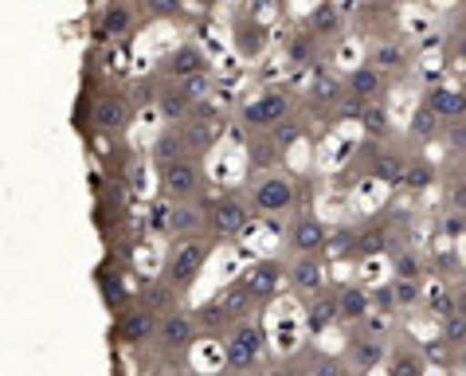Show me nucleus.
<instances>
[{
	"mask_svg": "<svg viewBox=\"0 0 466 376\" xmlns=\"http://www.w3.org/2000/svg\"><path fill=\"white\" fill-rule=\"evenodd\" d=\"M208 255H212V248L200 236L180 239L169 251V259H165V282H169L173 290H188L192 282H197V275L204 270V263H208Z\"/></svg>",
	"mask_w": 466,
	"mask_h": 376,
	"instance_id": "1",
	"label": "nucleus"
},
{
	"mask_svg": "<svg viewBox=\"0 0 466 376\" xmlns=\"http://www.w3.org/2000/svg\"><path fill=\"white\" fill-rule=\"evenodd\" d=\"M263 345H267L263 326H255V321L239 318V321H231V326H228V337H224V361H228L231 369H251L255 361L263 357Z\"/></svg>",
	"mask_w": 466,
	"mask_h": 376,
	"instance_id": "2",
	"label": "nucleus"
},
{
	"mask_svg": "<svg viewBox=\"0 0 466 376\" xmlns=\"http://www.w3.org/2000/svg\"><path fill=\"white\" fill-rule=\"evenodd\" d=\"M157 177H161V197H165V200H173V204L197 200V197H200V188H204L200 168H197V161H188V158L157 165Z\"/></svg>",
	"mask_w": 466,
	"mask_h": 376,
	"instance_id": "3",
	"label": "nucleus"
},
{
	"mask_svg": "<svg viewBox=\"0 0 466 376\" xmlns=\"http://www.w3.org/2000/svg\"><path fill=\"white\" fill-rule=\"evenodd\" d=\"M251 208H255V204L239 200V197H216V200H208V231H212V236H219V239L239 236V231H248V224H251Z\"/></svg>",
	"mask_w": 466,
	"mask_h": 376,
	"instance_id": "4",
	"label": "nucleus"
},
{
	"mask_svg": "<svg viewBox=\"0 0 466 376\" xmlns=\"http://www.w3.org/2000/svg\"><path fill=\"white\" fill-rule=\"evenodd\" d=\"M294 185L282 173H263L251 185V204H255V212H263V216H279V212H287L290 204H294Z\"/></svg>",
	"mask_w": 466,
	"mask_h": 376,
	"instance_id": "5",
	"label": "nucleus"
},
{
	"mask_svg": "<svg viewBox=\"0 0 466 376\" xmlns=\"http://www.w3.org/2000/svg\"><path fill=\"white\" fill-rule=\"evenodd\" d=\"M287 118H290V95L287 90H263L255 102L243 107V122H248L251 129H275Z\"/></svg>",
	"mask_w": 466,
	"mask_h": 376,
	"instance_id": "6",
	"label": "nucleus"
},
{
	"mask_svg": "<svg viewBox=\"0 0 466 376\" xmlns=\"http://www.w3.org/2000/svg\"><path fill=\"white\" fill-rule=\"evenodd\" d=\"M197 314H185V310H173V314H161V330H157V345L165 353H188L192 341H197Z\"/></svg>",
	"mask_w": 466,
	"mask_h": 376,
	"instance_id": "7",
	"label": "nucleus"
},
{
	"mask_svg": "<svg viewBox=\"0 0 466 376\" xmlns=\"http://www.w3.org/2000/svg\"><path fill=\"white\" fill-rule=\"evenodd\" d=\"M326 239H329V231L314 212H302L298 219H290V228H287V243L294 255H321L326 251Z\"/></svg>",
	"mask_w": 466,
	"mask_h": 376,
	"instance_id": "8",
	"label": "nucleus"
},
{
	"mask_svg": "<svg viewBox=\"0 0 466 376\" xmlns=\"http://www.w3.org/2000/svg\"><path fill=\"white\" fill-rule=\"evenodd\" d=\"M129 98L118 95V90H106L98 102H95V114H90V122H95L102 134H122V129L129 126Z\"/></svg>",
	"mask_w": 466,
	"mask_h": 376,
	"instance_id": "9",
	"label": "nucleus"
},
{
	"mask_svg": "<svg viewBox=\"0 0 466 376\" xmlns=\"http://www.w3.org/2000/svg\"><path fill=\"white\" fill-rule=\"evenodd\" d=\"M157 330H161V314L153 306H141V310H129V314L118 321V337L126 345H146V341H157Z\"/></svg>",
	"mask_w": 466,
	"mask_h": 376,
	"instance_id": "10",
	"label": "nucleus"
},
{
	"mask_svg": "<svg viewBox=\"0 0 466 376\" xmlns=\"http://www.w3.org/2000/svg\"><path fill=\"white\" fill-rule=\"evenodd\" d=\"M161 71L169 75V79H188V75L208 71V56H204L197 44H180L177 51H169V56L161 59Z\"/></svg>",
	"mask_w": 466,
	"mask_h": 376,
	"instance_id": "11",
	"label": "nucleus"
},
{
	"mask_svg": "<svg viewBox=\"0 0 466 376\" xmlns=\"http://www.w3.org/2000/svg\"><path fill=\"white\" fill-rule=\"evenodd\" d=\"M208 228V208H197V204H173L169 212V236L177 239H197L200 231Z\"/></svg>",
	"mask_w": 466,
	"mask_h": 376,
	"instance_id": "12",
	"label": "nucleus"
},
{
	"mask_svg": "<svg viewBox=\"0 0 466 376\" xmlns=\"http://www.w3.org/2000/svg\"><path fill=\"white\" fill-rule=\"evenodd\" d=\"M349 95L360 98V102H372V98H380V90H384V71L377 67V63H360V67L349 71Z\"/></svg>",
	"mask_w": 466,
	"mask_h": 376,
	"instance_id": "13",
	"label": "nucleus"
},
{
	"mask_svg": "<svg viewBox=\"0 0 466 376\" xmlns=\"http://www.w3.org/2000/svg\"><path fill=\"white\" fill-rule=\"evenodd\" d=\"M427 107H431L439 118H451V122L466 118V86H435V90H427Z\"/></svg>",
	"mask_w": 466,
	"mask_h": 376,
	"instance_id": "14",
	"label": "nucleus"
},
{
	"mask_svg": "<svg viewBox=\"0 0 466 376\" xmlns=\"http://www.w3.org/2000/svg\"><path fill=\"white\" fill-rule=\"evenodd\" d=\"M321 282H326V270H321L318 255H298L294 270H290V287L298 294H321Z\"/></svg>",
	"mask_w": 466,
	"mask_h": 376,
	"instance_id": "15",
	"label": "nucleus"
},
{
	"mask_svg": "<svg viewBox=\"0 0 466 376\" xmlns=\"http://www.w3.org/2000/svg\"><path fill=\"white\" fill-rule=\"evenodd\" d=\"M243 279H248V287H251V294L258 298V302H270V298L279 294V287H282V267L270 263V259H263V263H255Z\"/></svg>",
	"mask_w": 466,
	"mask_h": 376,
	"instance_id": "16",
	"label": "nucleus"
},
{
	"mask_svg": "<svg viewBox=\"0 0 466 376\" xmlns=\"http://www.w3.org/2000/svg\"><path fill=\"white\" fill-rule=\"evenodd\" d=\"M338 310H341V321H365L369 310H372V294L357 282H345L338 287Z\"/></svg>",
	"mask_w": 466,
	"mask_h": 376,
	"instance_id": "17",
	"label": "nucleus"
},
{
	"mask_svg": "<svg viewBox=\"0 0 466 376\" xmlns=\"http://www.w3.org/2000/svg\"><path fill=\"white\" fill-rule=\"evenodd\" d=\"M345 353H349V365L357 372H369V369H377L380 361H388V349L377 341V337H353Z\"/></svg>",
	"mask_w": 466,
	"mask_h": 376,
	"instance_id": "18",
	"label": "nucleus"
},
{
	"mask_svg": "<svg viewBox=\"0 0 466 376\" xmlns=\"http://www.w3.org/2000/svg\"><path fill=\"white\" fill-rule=\"evenodd\" d=\"M333 321H341V310H338V294H318L306 310V326L309 333H326Z\"/></svg>",
	"mask_w": 466,
	"mask_h": 376,
	"instance_id": "19",
	"label": "nucleus"
},
{
	"mask_svg": "<svg viewBox=\"0 0 466 376\" xmlns=\"http://www.w3.org/2000/svg\"><path fill=\"white\" fill-rule=\"evenodd\" d=\"M408 165H411V158H400V153H380V158L369 161V173L396 188V185H404V180H408Z\"/></svg>",
	"mask_w": 466,
	"mask_h": 376,
	"instance_id": "20",
	"label": "nucleus"
},
{
	"mask_svg": "<svg viewBox=\"0 0 466 376\" xmlns=\"http://www.w3.org/2000/svg\"><path fill=\"white\" fill-rule=\"evenodd\" d=\"M129 24H134V8H129L126 0H110L98 16V36H106V40L110 36H126Z\"/></svg>",
	"mask_w": 466,
	"mask_h": 376,
	"instance_id": "21",
	"label": "nucleus"
},
{
	"mask_svg": "<svg viewBox=\"0 0 466 376\" xmlns=\"http://www.w3.org/2000/svg\"><path fill=\"white\" fill-rule=\"evenodd\" d=\"M309 98H314L318 107H345V98H349V86H345L341 79H333L329 71H318L314 86H309Z\"/></svg>",
	"mask_w": 466,
	"mask_h": 376,
	"instance_id": "22",
	"label": "nucleus"
},
{
	"mask_svg": "<svg viewBox=\"0 0 466 376\" xmlns=\"http://www.w3.org/2000/svg\"><path fill=\"white\" fill-rule=\"evenodd\" d=\"M219 302H224V310L231 314V321H239V314H248V306H255L258 298L251 294L248 279H236V282H228V287H224V294H219Z\"/></svg>",
	"mask_w": 466,
	"mask_h": 376,
	"instance_id": "23",
	"label": "nucleus"
},
{
	"mask_svg": "<svg viewBox=\"0 0 466 376\" xmlns=\"http://www.w3.org/2000/svg\"><path fill=\"white\" fill-rule=\"evenodd\" d=\"M309 32L321 36V40H326V36H338L341 32V8L333 5V0H321L314 8V16H309Z\"/></svg>",
	"mask_w": 466,
	"mask_h": 376,
	"instance_id": "24",
	"label": "nucleus"
},
{
	"mask_svg": "<svg viewBox=\"0 0 466 376\" xmlns=\"http://www.w3.org/2000/svg\"><path fill=\"white\" fill-rule=\"evenodd\" d=\"M357 118H360V126H365V134H369V137H388V110L380 107L377 98L365 102Z\"/></svg>",
	"mask_w": 466,
	"mask_h": 376,
	"instance_id": "25",
	"label": "nucleus"
},
{
	"mask_svg": "<svg viewBox=\"0 0 466 376\" xmlns=\"http://www.w3.org/2000/svg\"><path fill=\"white\" fill-rule=\"evenodd\" d=\"M388 376H423V357L411 349H396L388 353Z\"/></svg>",
	"mask_w": 466,
	"mask_h": 376,
	"instance_id": "26",
	"label": "nucleus"
},
{
	"mask_svg": "<svg viewBox=\"0 0 466 376\" xmlns=\"http://www.w3.org/2000/svg\"><path fill=\"white\" fill-rule=\"evenodd\" d=\"M157 107H161L165 118H188V114H192V102H188V95H185L180 86L161 90V95H157Z\"/></svg>",
	"mask_w": 466,
	"mask_h": 376,
	"instance_id": "27",
	"label": "nucleus"
},
{
	"mask_svg": "<svg viewBox=\"0 0 466 376\" xmlns=\"http://www.w3.org/2000/svg\"><path fill=\"white\" fill-rule=\"evenodd\" d=\"M321 255H326V259H349V255H357V231L353 228H338L326 239V251H321Z\"/></svg>",
	"mask_w": 466,
	"mask_h": 376,
	"instance_id": "28",
	"label": "nucleus"
},
{
	"mask_svg": "<svg viewBox=\"0 0 466 376\" xmlns=\"http://www.w3.org/2000/svg\"><path fill=\"white\" fill-rule=\"evenodd\" d=\"M439 122H443V118H439V114L431 110V107H427V102H423V107L416 110V114H411V137H420V141H431L435 134H439Z\"/></svg>",
	"mask_w": 466,
	"mask_h": 376,
	"instance_id": "29",
	"label": "nucleus"
},
{
	"mask_svg": "<svg viewBox=\"0 0 466 376\" xmlns=\"http://www.w3.org/2000/svg\"><path fill=\"white\" fill-rule=\"evenodd\" d=\"M185 137H177L173 129H165V134L157 137V146H153V158H157V165H165V161H180L185 158Z\"/></svg>",
	"mask_w": 466,
	"mask_h": 376,
	"instance_id": "30",
	"label": "nucleus"
},
{
	"mask_svg": "<svg viewBox=\"0 0 466 376\" xmlns=\"http://www.w3.org/2000/svg\"><path fill=\"white\" fill-rule=\"evenodd\" d=\"M197 326L200 330H224V326H231V314L224 310V302H204L200 310H197Z\"/></svg>",
	"mask_w": 466,
	"mask_h": 376,
	"instance_id": "31",
	"label": "nucleus"
},
{
	"mask_svg": "<svg viewBox=\"0 0 466 376\" xmlns=\"http://www.w3.org/2000/svg\"><path fill=\"white\" fill-rule=\"evenodd\" d=\"M177 86L188 95V102L197 107V102H208L212 95V75L208 71H200V75H188V79H177Z\"/></svg>",
	"mask_w": 466,
	"mask_h": 376,
	"instance_id": "32",
	"label": "nucleus"
},
{
	"mask_svg": "<svg viewBox=\"0 0 466 376\" xmlns=\"http://www.w3.org/2000/svg\"><path fill=\"white\" fill-rule=\"evenodd\" d=\"M380 251H388V236H384V228L357 231V255H360V259H372V255H380Z\"/></svg>",
	"mask_w": 466,
	"mask_h": 376,
	"instance_id": "33",
	"label": "nucleus"
},
{
	"mask_svg": "<svg viewBox=\"0 0 466 376\" xmlns=\"http://www.w3.org/2000/svg\"><path fill=\"white\" fill-rule=\"evenodd\" d=\"M372 63H377L380 71H400V67H408V51L396 47V44H384V47L372 51Z\"/></svg>",
	"mask_w": 466,
	"mask_h": 376,
	"instance_id": "34",
	"label": "nucleus"
},
{
	"mask_svg": "<svg viewBox=\"0 0 466 376\" xmlns=\"http://www.w3.org/2000/svg\"><path fill=\"white\" fill-rule=\"evenodd\" d=\"M318 40H321V36H314V32H302V36H294V40H290V47H287L290 63H309V59H314Z\"/></svg>",
	"mask_w": 466,
	"mask_h": 376,
	"instance_id": "35",
	"label": "nucleus"
},
{
	"mask_svg": "<svg viewBox=\"0 0 466 376\" xmlns=\"http://www.w3.org/2000/svg\"><path fill=\"white\" fill-rule=\"evenodd\" d=\"M423 263L411 251H392V279H420Z\"/></svg>",
	"mask_w": 466,
	"mask_h": 376,
	"instance_id": "36",
	"label": "nucleus"
},
{
	"mask_svg": "<svg viewBox=\"0 0 466 376\" xmlns=\"http://www.w3.org/2000/svg\"><path fill=\"white\" fill-rule=\"evenodd\" d=\"M443 345H451V349H462L466 345V314L443 318Z\"/></svg>",
	"mask_w": 466,
	"mask_h": 376,
	"instance_id": "37",
	"label": "nucleus"
},
{
	"mask_svg": "<svg viewBox=\"0 0 466 376\" xmlns=\"http://www.w3.org/2000/svg\"><path fill=\"white\" fill-rule=\"evenodd\" d=\"M431 180H435V168L427 165V161H420V158H411V165H408V180H404V185H408V188H427Z\"/></svg>",
	"mask_w": 466,
	"mask_h": 376,
	"instance_id": "38",
	"label": "nucleus"
},
{
	"mask_svg": "<svg viewBox=\"0 0 466 376\" xmlns=\"http://www.w3.org/2000/svg\"><path fill=\"white\" fill-rule=\"evenodd\" d=\"M392 290H396V306H416L420 302V279H392Z\"/></svg>",
	"mask_w": 466,
	"mask_h": 376,
	"instance_id": "39",
	"label": "nucleus"
},
{
	"mask_svg": "<svg viewBox=\"0 0 466 376\" xmlns=\"http://www.w3.org/2000/svg\"><path fill=\"white\" fill-rule=\"evenodd\" d=\"M309 376H349V365L341 357H329V353H321L314 365H309Z\"/></svg>",
	"mask_w": 466,
	"mask_h": 376,
	"instance_id": "40",
	"label": "nucleus"
},
{
	"mask_svg": "<svg viewBox=\"0 0 466 376\" xmlns=\"http://www.w3.org/2000/svg\"><path fill=\"white\" fill-rule=\"evenodd\" d=\"M180 8H185V0H146V12L153 20H173L180 16Z\"/></svg>",
	"mask_w": 466,
	"mask_h": 376,
	"instance_id": "41",
	"label": "nucleus"
},
{
	"mask_svg": "<svg viewBox=\"0 0 466 376\" xmlns=\"http://www.w3.org/2000/svg\"><path fill=\"white\" fill-rule=\"evenodd\" d=\"M270 137L279 141V149H287V146H294V141L302 137V126H298V122H290V118H287V122H279L275 129H270Z\"/></svg>",
	"mask_w": 466,
	"mask_h": 376,
	"instance_id": "42",
	"label": "nucleus"
},
{
	"mask_svg": "<svg viewBox=\"0 0 466 376\" xmlns=\"http://www.w3.org/2000/svg\"><path fill=\"white\" fill-rule=\"evenodd\" d=\"M251 153H255V165L258 168H267V165H275V153H279V141L275 137H270V141H255V146H251Z\"/></svg>",
	"mask_w": 466,
	"mask_h": 376,
	"instance_id": "43",
	"label": "nucleus"
},
{
	"mask_svg": "<svg viewBox=\"0 0 466 376\" xmlns=\"http://www.w3.org/2000/svg\"><path fill=\"white\" fill-rule=\"evenodd\" d=\"M443 231H447L451 239L466 236V212H455V216H447V219H443Z\"/></svg>",
	"mask_w": 466,
	"mask_h": 376,
	"instance_id": "44",
	"label": "nucleus"
},
{
	"mask_svg": "<svg viewBox=\"0 0 466 376\" xmlns=\"http://www.w3.org/2000/svg\"><path fill=\"white\" fill-rule=\"evenodd\" d=\"M102 294H106V306H122V302H126V290L118 287V279H106V282H102Z\"/></svg>",
	"mask_w": 466,
	"mask_h": 376,
	"instance_id": "45",
	"label": "nucleus"
},
{
	"mask_svg": "<svg viewBox=\"0 0 466 376\" xmlns=\"http://www.w3.org/2000/svg\"><path fill=\"white\" fill-rule=\"evenodd\" d=\"M169 290H173V287H169V282H165V287H153V290L146 294V306H153V310H161L165 302H169Z\"/></svg>",
	"mask_w": 466,
	"mask_h": 376,
	"instance_id": "46",
	"label": "nucleus"
},
{
	"mask_svg": "<svg viewBox=\"0 0 466 376\" xmlns=\"http://www.w3.org/2000/svg\"><path fill=\"white\" fill-rule=\"evenodd\" d=\"M447 200L455 204L459 212H466V180H455V185H451V192H447Z\"/></svg>",
	"mask_w": 466,
	"mask_h": 376,
	"instance_id": "47",
	"label": "nucleus"
},
{
	"mask_svg": "<svg viewBox=\"0 0 466 376\" xmlns=\"http://www.w3.org/2000/svg\"><path fill=\"white\" fill-rule=\"evenodd\" d=\"M455 369H459V376H466V345L455 353Z\"/></svg>",
	"mask_w": 466,
	"mask_h": 376,
	"instance_id": "48",
	"label": "nucleus"
},
{
	"mask_svg": "<svg viewBox=\"0 0 466 376\" xmlns=\"http://www.w3.org/2000/svg\"><path fill=\"white\" fill-rule=\"evenodd\" d=\"M192 5H200V8H212V5H216V0H192Z\"/></svg>",
	"mask_w": 466,
	"mask_h": 376,
	"instance_id": "49",
	"label": "nucleus"
},
{
	"mask_svg": "<svg viewBox=\"0 0 466 376\" xmlns=\"http://www.w3.org/2000/svg\"><path fill=\"white\" fill-rule=\"evenodd\" d=\"M459 56L466 59V36H462V40H459Z\"/></svg>",
	"mask_w": 466,
	"mask_h": 376,
	"instance_id": "50",
	"label": "nucleus"
}]
</instances>
